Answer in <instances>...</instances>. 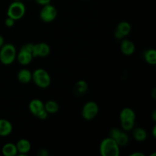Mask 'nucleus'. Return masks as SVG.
<instances>
[{
    "label": "nucleus",
    "instance_id": "412c9836",
    "mask_svg": "<svg viewBox=\"0 0 156 156\" xmlns=\"http://www.w3.org/2000/svg\"><path fill=\"white\" fill-rule=\"evenodd\" d=\"M144 59L147 63L150 65H155L156 64V51L154 49H149L144 52Z\"/></svg>",
    "mask_w": 156,
    "mask_h": 156
},
{
    "label": "nucleus",
    "instance_id": "9b49d317",
    "mask_svg": "<svg viewBox=\"0 0 156 156\" xmlns=\"http://www.w3.org/2000/svg\"><path fill=\"white\" fill-rule=\"evenodd\" d=\"M33 56L32 53L30 52H27L26 50H20L18 53H17L16 59L18 62H19L21 65L27 66L30 63V62L33 59Z\"/></svg>",
    "mask_w": 156,
    "mask_h": 156
},
{
    "label": "nucleus",
    "instance_id": "f03ea898",
    "mask_svg": "<svg viewBox=\"0 0 156 156\" xmlns=\"http://www.w3.org/2000/svg\"><path fill=\"white\" fill-rule=\"evenodd\" d=\"M17 50L12 44H4L0 48V62L3 65L9 66L15 62Z\"/></svg>",
    "mask_w": 156,
    "mask_h": 156
},
{
    "label": "nucleus",
    "instance_id": "bb28decb",
    "mask_svg": "<svg viewBox=\"0 0 156 156\" xmlns=\"http://www.w3.org/2000/svg\"><path fill=\"white\" fill-rule=\"evenodd\" d=\"M114 37H115L116 39H117V40H123V38L125 37L123 36V35L122 34L120 33L119 30H117V29H116L115 31H114Z\"/></svg>",
    "mask_w": 156,
    "mask_h": 156
},
{
    "label": "nucleus",
    "instance_id": "f257e3e1",
    "mask_svg": "<svg viewBox=\"0 0 156 156\" xmlns=\"http://www.w3.org/2000/svg\"><path fill=\"white\" fill-rule=\"evenodd\" d=\"M99 152L101 156H118L120 155V146L111 137L105 138L101 142Z\"/></svg>",
    "mask_w": 156,
    "mask_h": 156
},
{
    "label": "nucleus",
    "instance_id": "393cba45",
    "mask_svg": "<svg viewBox=\"0 0 156 156\" xmlns=\"http://www.w3.org/2000/svg\"><path fill=\"white\" fill-rule=\"evenodd\" d=\"M15 20L13 19V18H10V17H7V18L5 21V24L8 27H12L15 25Z\"/></svg>",
    "mask_w": 156,
    "mask_h": 156
},
{
    "label": "nucleus",
    "instance_id": "cd10ccee",
    "mask_svg": "<svg viewBox=\"0 0 156 156\" xmlns=\"http://www.w3.org/2000/svg\"><path fill=\"white\" fill-rule=\"evenodd\" d=\"M38 155L40 156H48L49 155V152L47 149H41L38 151Z\"/></svg>",
    "mask_w": 156,
    "mask_h": 156
},
{
    "label": "nucleus",
    "instance_id": "0eeeda50",
    "mask_svg": "<svg viewBox=\"0 0 156 156\" xmlns=\"http://www.w3.org/2000/svg\"><path fill=\"white\" fill-rule=\"evenodd\" d=\"M99 108L94 101H88L82 109V116L86 120H91L98 114Z\"/></svg>",
    "mask_w": 156,
    "mask_h": 156
},
{
    "label": "nucleus",
    "instance_id": "72a5a7b5",
    "mask_svg": "<svg viewBox=\"0 0 156 156\" xmlns=\"http://www.w3.org/2000/svg\"><path fill=\"white\" fill-rule=\"evenodd\" d=\"M13 1H22V0H13Z\"/></svg>",
    "mask_w": 156,
    "mask_h": 156
},
{
    "label": "nucleus",
    "instance_id": "dca6fc26",
    "mask_svg": "<svg viewBox=\"0 0 156 156\" xmlns=\"http://www.w3.org/2000/svg\"><path fill=\"white\" fill-rule=\"evenodd\" d=\"M2 155L5 156H15L18 155L16 145L12 143H5L2 149Z\"/></svg>",
    "mask_w": 156,
    "mask_h": 156
},
{
    "label": "nucleus",
    "instance_id": "1a4fd4ad",
    "mask_svg": "<svg viewBox=\"0 0 156 156\" xmlns=\"http://www.w3.org/2000/svg\"><path fill=\"white\" fill-rule=\"evenodd\" d=\"M15 145L18 150V155H26L31 149V144L30 141L26 139H21L17 142Z\"/></svg>",
    "mask_w": 156,
    "mask_h": 156
},
{
    "label": "nucleus",
    "instance_id": "f8f14e48",
    "mask_svg": "<svg viewBox=\"0 0 156 156\" xmlns=\"http://www.w3.org/2000/svg\"><path fill=\"white\" fill-rule=\"evenodd\" d=\"M28 108L30 112L36 117L40 111L44 109V103L41 100L37 98L33 99L30 101L28 105Z\"/></svg>",
    "mask_w": 156,
    "mask_h": 156
},
{
    "label": "nucleus",
    "instance_id": "4be33fe9",
    "mask_svg": "<svg viewBox=\"0 0 156 156\" xmlns=\"http://www.w3.org/2000/svg\"><path fill=\"white\" fill-rule=\"evenodd\" d=\"M120 126L123 130L130 131L135 126V121H120Z\"/></svg>",
    "mask_w": 156,
    "mask_h": 156
},
{
    "label": "nucleus",
    "instance_id": "7ed1b4c3",
    "mask_svg": "<svg viewBox=\"0 0 156 156\" xmlns=\"http://www.w3.org/2000/svg\"><path fill=\"white\" fill-rule=\"evenodd\" d=\"M32 80L35 85L41 88H46L50 86L51 78L50 74L44 69H37L32 73Z\"/></svg>",
    "mask_w": 156,
    "mask_h": 156
},
{
    "label": "nucleus",
    "instance_id": "39448f33",
    "mask_svg": "<svg viewBox=\"0 0 156 156\" xmlns=\"http://www.w3.org/2000/svg\"><path fill=\"white\" fill-rule=\"evenodd\" d=\"M109 137L113 139L120 147L126 146L129 140V136L126 133V131L120 129L118 128H112L110 130Z\"/></svg>",
    "mask_w": 156,
    "mask_h": 156
},
{
    "label": "nucleus",
    "instance_id": "473e14b6",
    "mask_svg": "<svg viewBox=\"0 0 156 156\" xmlns=\"http://www.w3.org/2000/svg\"><path fill=\"white\" fill-rule=\"evenodd\" d=\"M155 88H153V92H152V97H153V98L155 99Z\"/></svg>",
    "mask_w": 156,
    "mask_h": 156
},
{
    "label": "nucleus",
    "instance_id": "2eb2a0df",
    "mask_svg": "<svg viewBox=\"0 0 156 156\" xmlns=\"http://www.w3.org/2000/svg\"><path fill=\"white\" fill-rule=\"evenodd\" d=\"M18 80L22 84H27L32 80V73L27 69H21L17 75Z\"/></svg>",
    "mask_w": 156,
    "mask_h": 156
},
{
    "label": "nucleus",
    "instance_id": "a211bd4d",
    "mask_svg": "<svg viewBox=\"0 0 156 156\" xmlns=\"http://www.w3.org/2000/svg\"><path fill=\"white\" fill-rule=\"evenodd\" d=\"M133 136L137 142H143L147 139L148 134L146 129L142 127H137L133 132Z\"/></svg>",
    "mask_w": 156,
    "mask_h": 156
},
{
    "label": "nucleus",
    "instance_id": "2f4dec72",
    "mask_svg": "<svg viewBox=\"0 0 156 156\" xmlns=\"http://www.w3.org/2000/svg\"><path fill=\"white\" fill-rule=\"evenodd\" d=\"M152 119H153L154 121L156 120V111H154L153 113H152Z\"/></svg>",
    "mask_w": 156,
    "mask_h": 156
},
{
    "label": "nucleus",
    "instance_id": "aec40b11",
    "mask_svg": "<svg viewBox=\"0 0 156 156\" xmlns=\"http://www.w3.org/2000/svg\"><path fill=\"white\" fill-rule=\"evenodd\" d=\"M117 30L120 32L123 35L124 37L127 36L130 34L131 30H132V27H131L130 24L129 22L126 21H120L117 26Z\"/></svg>",
    "mask_w": 156,
    "mask_h": 156
},
{
    "label": "nucleus",
    "instance_id": "9d476101",
    "mask_svg": "<svg viewBox=\"0 0 156 156\" xmlns=\"http://www.w3.org/2000/svg\"><path fill=\"white\" fill-rule=\"evenodd\" d=\"M120 50L123 55L130 56V55L133 54L136 50L135 44L129 40L123 38L120 43Z\"/></svg>",
    "mask_w": 156,
    "mask_h": 156
},
{
    "label": "nucleus",
    "instance_id": "7c9ffc66",
    "mask_svg": "<svg viewBox=\"0 0 156 156\" xmlns=\"http://www.w3.org/2000/svg\"><path fill=\"white\" fill-rule=\"evenodd\" d=\"M152 136H153V137H155L156 136V126H153V129H152Z\"/></svg>",
    "mask_w": 156,
    "mask_h": 156
},
{
    "label": "nucleus",
    "instance_id": "ddd939ff",
    "mask_svg": "<svg viewBox=\"0 0 156 156\" xmlns=\"http://www.w3.org/2000/svg\"><path fill=\"white\" fill-rule=\"evenodd\" d=\"M136 114L130 108H124L120 113V121H135Z\"/></svg>",
    "mask_w": 156,
    "mask_h": 156
},
{
    "label": "nucleus",
    "instance_id": "423d86ee",
    "mask_svg": "<svg viewBox=\"0 0 156 156\" xmlns=\"http://www.w3.org/2000/svg\"><path fill=\"white\" fill-rule=\"evenodd\" d=\"M57 14V9L56 7L50 3L43 6L40 12V18L44 22L50 23L56 19Z\"/></svg>",
    "mask_w": 156,
    "mask_h": 156
},
{
    "label": "nucleus",
    "instance_id": "20e7f679",
    "mask_svg": "<svg viewBox=\"0 0 156 156\" xmlns=\"http://www.w3.org/2000/svg\"><path fill=\"white\" fill-rule=\"evenodd\" d=\"M26 12V7L21 1H13L7 9V16L13 18L15 21L24 17Z\"/></svg>",
    "mask_w": 156,
    "mask_h": 156
},
{
    "label": "nucleus",
    "instance_id": "b1692460",
    "mask_svg": "<svg viewBox=\"0 0 156 156\" xmlns=\"http://www.w3.org/2000/svg\"><path fill=\"white\" fill-rule=\"evenodd\" d=\"M48 113L47 112V111H46L45 109H43L42 111H40L39 113L37 114V115L36 116V117H37V118H39L40 120H45V119L47 118V117H48Z\"/></svg>",
    "mask_w": 156,
    "mask_h": 156
},
{
    "label": "nucleus",
    "instance_id": "5701e85b",
    "mask_svg": "<svg viewBox=\"0 0 156 156\" xmlns=\"http://www.w3.org/2000/svg\"><path fill=\"white\" fill-rule=\"evenodd\" d=\"M34 48V44H31V43H28V44H26L24 45L21 46V47L20 48V50H26L27 52H30V53H32V51H33ZM33 56V55H32Z\"/></svg>",
    "mask_w": 156,
    "mask_h": 156
},
{
    "label": "nucleus",
    "instance_id": "c85d7f7f",
    "mask_svg": "<svg viewBox=\"0 0 156 156\" xmlns=\"http://www.w3.org/2000/svg\"><path fill=\"white\" fill-rule=\"evenodd\" d=\"M130 156H145V155L143 153H142V152H133V153L130 154Z\"/></svg>",
    "mask_w": 156,
    "mask_h": 156
},
{
    "label": "nucleus",
    "instance_id": "6e6552de",
    "mask_svg": "<svg viewBox=\"0 0 156 156\" xmlns=\"http://www.w3.org/2000/svg\"><path fill=\"white\" fill-rule=\"evenodd\" d=\"M50 53V47L46 43L34 44L32 55L33 57H46Z\"/></svg>",
    "mask_w": 156,
    "mask_h": 156
},
{
    "label": "nucleus",
    "instance_id": "f704fd0d",
    "mask_svg": "<svg viewBox=\"0 0 156 156\" xmlns=\"http://www.w3.org/2000/svg\"></svg>",
    "mask_w": 156,
    "mask_h": 156
},
{
    "label": "nucleus",
    "instance_id": "6ab92c4d",
    "mask_svg": "<svg viewBox=\"0 0 156 156\" xmlns=\"http://www.w3.org/2000/svg\"><path fill=\"white\" fill-rule=\"evenodd\" d=\"M44 109L48 114H56L59 111V105L56 101L49 100L44 104Z\"/></svg>",
    "mask_w": 156,
    "mask_h": 156
},
{
    "label": "nucleus",
    "instance_id": "4468645a",
    "mask_svg": "<svg viewBox=\"0 0 156 156\" xmlns=\"http://www.w3.org/2000/svg\"><path fill=\"white\" fill-rule=\"evenodd\" d=\"M12 123L6 119H0V136H7L12 132Z\"/></svg>",
    "mask_w": 156,
    "mask_h": 156
},
{
    "label": "nucleus",
    "instance_id": "a878e982",
    "mask_svg": "<svg viewBox=\"0 0 156 156\" xmlns=\"http://www.w3.org/2000/svg\"><path fill=\"white\" fill-rule=\"evenodd\" d=\"M36 2L37 4L40 5H48L50 4L51 0H34Z\"/></svg>",
    "mask_w": 156,
    "mask_h": 156
},
{
    "label": "nucleus",
    "instance_id": "f3484780",
    "mask_svg": "<svg viewBox=\"0 0 156 156\" xmlns=\"http://www.w3.org/2000/svg\"><path fill=\"white\" fill-rule=\"evenodd\" d=\"M88 83L84 80H79L74 87V93L76 96H82L88 91Z\"/></svg>",
    "mask_w": 156,
    "mask_h": 156
},
{
    "label": "nucleus",
    "instance_id": "c756f323",
    "mask_svg": "<svg viewBox=\"0 0 156 156\" xmlns=\"http://www.w3.org/2000/svg\"><path fill=\"white\" fill-rule=\"evenodd\" d=\"M4 44H5L4 37H3L0 34V48H1L3 45H4Z\"/></svg>",
    "mask_w": 156,
    "mask_h": 156
}]
</instances>
